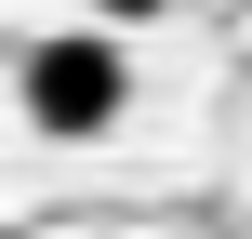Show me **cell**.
I'll list each match as a JSON object with an SVG mask.
<instances>
[{
  "label": "cell",
  "mask_w": 252,
  "mask_h": 239,
  "mask_svg": "<svg viewBox=\"0 0 252 239\" xmlns=\"http://www.w3.org/2000/svg\"><path fill=\"white\" fill-rule=\"evenodd\" d=\"M13 106H27V133H53V146H93V133H120V106H133V53H120V27L93 13V27H53V40H27V67H13Z\"/></svg>",
  "instance_id": "obj_1"
},
{
  "label": "cell",
  "mask_w": 252,
  "mask_h": 239,
  "mask_svg": "<svg viewBox=\"0 0 252 239\" xmlns=\"http://www.w3.org/2000/svg\"><path fill=\"white\" fill-rule=\"evenodd\" d=\"M93 13H106V27H146V13H173V0H93Z\"/></svg>",
  "instance_id": "obj_2"
}]
</instances>
